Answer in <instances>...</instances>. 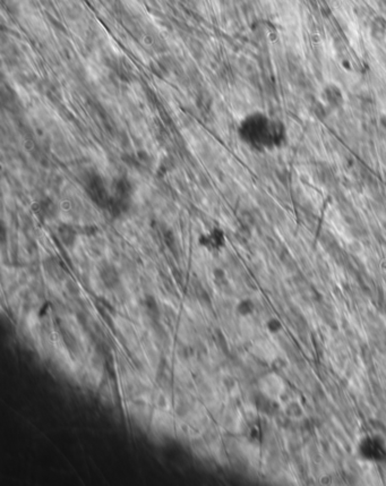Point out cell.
I'll return each mask as SVG.
<instances>
[{
  "label": "cell",
  "mask_w": 386,
  "mask_h": 486,
  "mask_svg": "<svg viewBox=\"0 0 386 486\" xmlns=\"http://www.w3.org/2000/svg\"><path fill=\"white\" fill-rule=\"evenodd\" d=\"M265 329L270 334H278L284 329L283 323L277 316H271L265 321Z\"/></svg>",
  "instance_id": "cell-10"
},
{
  "label": "cell",
  "mask_w": 386,
  "mask_h": 486,
  "mask_svg": "<svg viewBox=\"0 0 386 486\" xmlns=\"http://www.w3.org/2000/svg\"><path fill=\"white\" fill-rule=\"evenodd\" d=\"M57 234H58L60 243L67 247V249H73L75 246L78 234H77V231L72 226H69V224H62V226H59L58 230H57Z\"/></svg>",
  "instance_id": "cell-8"
},
{
  "label": "cell",
  "mask_w": 386,
  "mask_h": 486,
  "mask_svg": "<svg viewBox=\"0 0 386 486\" xmlns=\"http://www.w3.org/2000/svg\"><path fill=\"white\" fill-rule=\"evenodd\" d=\"M283 413L293 421H300L305 416V408L298 399H290L283 404Z\"/></svg>",
  "instance_id": "cell-7"
},
{
  "label": "cell",
  "mask_w": 386,
  "mask_h": 486,
  "mask_svg": "<svg viewBox=\"0 0 386 486\" xmlns=\"http://www.w3.org/2000/svg\"><path fill=\"white\" fill-rule=\"evenodd\" d=\"M99 277L101 279L103 286L107 289H115L120 283V276L118 270L111 263H103L99 269Z\"/></svg>",
  "instance_id": "cell-6"
},
{
  "label": "cell",
  "mask_w": 386,
  "mask_h": 486,
  "mask_svg": "<svg viewBox=\"0 0 386 486\" xmlns=\"http://www.w3.org/2000/svg\"><path fill=\"white\" fill-rule=\"evenodd\" d=\"M234 310H236V313L239 316L248 317L254 314L255 310H256V305H255L254 300L251 298H243V299L238 301Z\"/></svg>",
  "instance_id": "cell-9"
},
{
  "label": "cell",
  "mask_w": 386,
  "mask_h": 486,
  "mask_svg": "<svg viewBox=\"0 0 386 486\" xmlns=\"http://www.w3.org/2000/svg\"><path fill=\"white\" fill-rule=\"evenodd\" d=\"M377 125L383 132L386 133V110L382 111L377 117Z\"/></svg>",
  "instance_id": "cell-12"
},
{
  "label": "cell",
  "mask_w": 386,
  "mask_h": 486,
  "mask_svg": "<svg viewBox=\"0 0 386 486\" xmlns=\"http://www.w3.org/2000/svg\"><path fill=\"white\" fill-rule=\"evenodd\" d=\"M238 135L250 149L258 152H270L284 145L287 130L278 119L262 110H255L241 118L238 125Z\"/></svg>",
  "instance_id": "cell-1"
},
{
  "label": "cell",
  "mask_w": 386,
  "mask_h": 486,
  "mask_svg": "<svg viewBox=\"0 0 386 486\" xmlns=\"http://www.w3.org/2000/svg\"><path fill=\"white\" fill-rule=\"evenodd\" d=\"M318 96H320L321 102L332 110L343 108L345 102H347L343 89L334 80H330V82L323 84L320 90V93H318Z\"/></svg>",
  "instance_id": "cell-2"
},
{
  "label": "cell",
  "mask_w": 386,
  "mask_h": 486,
  "mask_svg": "<svg viewBox=\"0 0 386 486\" xmlns=\"http://www.w3.org/2000/svg\"><path fill=\"white\" fill-rule=\"evenodd\" d=\"M199 244L209 251H219L226 245V236L219 228H214L210 233L201 235Z\"/></svg>",
  "instance_id": "cell-5"
},
{
  "label": "cell",
  "mask_w": 386,
  "mask_h": 486,
  "mask_svg": "<svg viewBox=\"0 0 386 486\" xmlns=\"http://www.w3.org/2000/svg\"><path fill=\"white\" fill-rule=\"evenodd\" d=\"M144 306H145L147 312H150V313H159V305L156 303L155 297L152 296V295H146L145 298H144Z\"/></svg>",
  "instance_id": "cell-11"
},
{
  "label": "cell",
  "mask_w": 386,
  "mask_h": 486,
  "mask_svg": "<svg viewBox=\"0 0 386 486\" xmlns=\"http://www.w3.org/2000/svg\"><path fill=\"white\" fill-rule=\"evenodd\" d=\"M263 387H262V393L265 398L270 399L272 401L281 400L287 390V385L280 375L277 372L266 375L264 377Z\"/></svg>",
  "instance_id": "cell-4"
},
{
  "label": "cell",
  "mask_w": 386,
  "mask_h": 486,
  "mask_svg": "<svg viewBox=\"0 0 386 486\" xmlns=\"http://www.w3.org/2000/svg\"><path fill=\"white\" fill-rule=\"evenodd\" d=\"M358 455L367 461H382L386 458L385 444L377 437L368 435L358 443Z\"/></svg>",
  "instance_id": "cell-3"
}]
</instances>
